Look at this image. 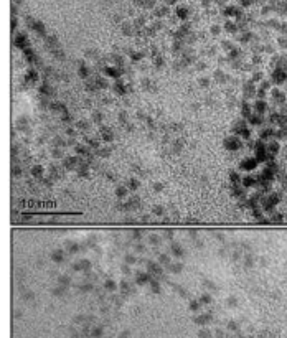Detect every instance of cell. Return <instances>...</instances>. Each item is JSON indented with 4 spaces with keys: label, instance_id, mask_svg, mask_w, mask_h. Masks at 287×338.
<instances>
[{
    "label": "cell",
    "instance_id": "1",
    "mask_svg": "<svg viewBox=\"0 0 287 338\" xmlns=\"http://www.w3.org/2000/svg\"><path fill=\"white\" fill-rule=\"evenodd\" d=\"M257 163H259V162L256 160V158H253V157H248V158H244V160H243V162H241V163H239V170H244V172H251V170H256Z\"/></svg>",
    "mask_w": 287,
    "mask_h": 338
},
{
    "label": "cell",
    "instance_id": "2",
    "mask_svg": "<svg viewBox=\"0 0 287 338\" xmlns=\"http://www.w3.org/2000/svg\"><path fill=\"white\" fill-rule=\"evenodd\" d=\"M241 147V139L239 135H231L225 140V149L226 150H238Z\"/></svg>",
    "mask_w": 287,
    "mask_h": 338
},
{
    "label": "cell",
    "instance_id": "3",
    "mask_svg": "<svg viewBox=\"0 0 287 338\" xmlns=\"http://www.w3.org/2000/svg\"><path fill=\"white\" fill-rule=\"evenodd\" d=\"M163 266H160L159 262H147V272L150 274V276H162V272H163V269H162Z\"/></svg>",
    "mask_w": 287,
    "mask_h": 338
},
{
    "label": "cell",
    "instance_id": "4",
    "mask_svg": "<svg viewBox=\"0 0 287 338\" xmlns=\"http://www.w3.org/2000/svg\"><path fill=\"white\" fill-rule=\"evenodd\" d=\"M102 73H104V76H106V78H112V79H119V78H121V71H119V69H115V66H104Z\"/></svg>",
    "mask_w": 287,
    "mask_h": 338
},
{
    "label": "cell",
    "instance_id": "5",
    "mask_svg": "<svg viewBox=\"0 0 287 338\" xmlns=\"http://www.w3.org/2000/svg\"><path fill=\"white\" fill-rule=\"evenodd\" d=\"M152 282V276L149 272H139L137 277H135V284L137 286H145V284Z\"/></svg>",
    "mask_w": 287,
    "mask_h": 338
},
{
    "label": "cell",
    "instance_id": "6",
    "mask_svg": "<svg viewBox=\"0 0 287 338\" xmlns=\"http://www.w3.org/2000/svg\"><path fill=\"white\" fill-rule=\"evenodd\" d=\"M50 259L53 261V262H56V264L63 262V259H65V251H63V249H56V251H53L50 254Z\"/></svg>",
    "mask_w": 287,
    "mask_h": 338
},
{
    "label": "cell",
    "instance_id": "7",
    "mask_svg": "<svg viewBox=\"0 0 287 338\" xmlns=\"http://www.w3.org/2000/svg\"><path fill=\"white\" fill-rule=\"evenodd\" d=\"M101 137H102V142H112L114 140V134L111 132V129H101Z\"/></svg>",
    "mask_w": 287,
    "mask_h": 338
},
{
    "label": "cell",
    "instance_id": "8",
    "mask_svg": "<svg viewBox=\"0 0 287 338\" xmlns=\"http://www.w3.org/2000/svg\"><path fill=\"white\" fill-rule=\"evenodd\" d=\"M115 196H117L119 200H124L129 196V188L127 186H117L115 188Z\"/></svg>",
    "mask_w": 287,
    "mask_h": 338
},
{
    "label": "cell",
    "instance_id": "9",
    "mask_svg": "<svg viewBox=\"0 0 287 338\" xmlns=\"http://www.w3.org/2000/svg\"><path fill=\"white\" fill-rule=\"evenodd\" d=\"M63 165H65L66 168H76V165H78V155H76V157H68V158H65Z\"/></svg>",
    "mask_w": 287,
    "mask_h": 338
},
{
    "label": "cell",
    "instance_id": "10",
    "mask_svg": "<svg viewBox=\"0 0 287 338\" xmlns=\"http://www.w3.org/2000/svg\"><path fill=\"white\" fill-rule=\"evenodd\" d=\"M285 76H287V74H285V71H284V69H276V71H274V74H272V79H274L276 83H282Z\"/></svg>",
    "mask_w": 287,
    "mask_h": 338
},
{
    "label": "cell",
    "instance_id": "11",
    "mask_svg": "<svg viewBox=\"0 0 287 338\" xmlns=\"http://www.w3.org/2000/svg\"><path fill=\"white\" fill-rule=\"evenodd\" d=\"M266 149H267L269 157H271L272 153H277L279 152V144L276 142V140H272V142H269V145H266Z\"/></svg>",
    "mask_w": 287,
    "mask_h": 338
},
{
    "label": "cell",
    "instance_id": "12",
    "mask_svg": "<svg viewBox=\"0 0 287 338\" xmlns=\"http://www.w3.org/2000/svg\"><path fill=\"white\" fill-rule=\"evenodd\" d=\"M89 266H91V264H89V261L83 259V261H79L78 264H74L73 267H74L76 270H87V269H89Z\"/></svg>",
    "mask_w": 287,
    "mask_h": 338
},
{
    "label": "cell",
    "instance_id": "13",
    "mask_svg": "<svg viewBox=\"0 0 287 338\" xmlns=\"http://www.w3.org/2000/svg\"><path fill=\"white\" fill-rule=\"evenodd\" d=\"M170 254L175 256V257H181L183 251H181V248L177 244V242H173V244H172V249H170Z\"/></svg>",
    "mask_w": 287,
    "mask_h": 338
},
{
    "label": "cell",
    "instance_id": "14",
    "mask_svg": "<svg viewBox=\"0 0 287 338\" xmlns=\"http://www.w3.org/2000/svg\"><path fill=\"white\" fill-rule=\"evenodd\" d=\"M78 76H79V78H83V79L89 78V68H87V66H84V65H81V66L78 68Z\"/></svg>",
    "mask_w": 287,
    "mask_h": 338
},
{
    "label": "cell",
    "instance_id": "15",
    "mask_svg": "<svg viewBox=\"0 0 287 338\" xmlns=\"http://www.w3.org/2000/svg\"><path fill=\"white\" fill-rule=\"evenodd\" d=\"M31 175H33L35 178H41L43 177V167H41V165H35V167L31 168Z\"/></svg>",
    "mask_w": 287,
    "mask_h": 338
},
{
    "label": "cell",
    "instance_id": "16",
    "mask_svg": "<svg viewBox=\"0 0 287 338\" xmlns=\"http://www.w3.org/2000/svg\"><path fill=\"white\" fill-rule=\"evenodd\" d=\"M248 121H249L253 125H259L262 122V115L261 114H253V115H249V117H248Z\"/></svg>",
    "mask_w": 287,
    "mask_h": 338
},
{
    "label": "cell",
    "instance_id": "17",
    "mask_svg": "<svg viewBox=\"0 0 287 338\" xmlns=\"http://www.w3.org/2000/svg\"><path fill=\"white\" fill-rule=\"evenodd\" d=\"M157 262H159L160 266H167V267H169V264H170V256H169V254H160L159 259H157Z\"/></svg>",
    "mask_w": 287,
    "mask_h": 338
},
{
    "label": "cell",
    "instance_id": "18",
    "mask_svg": "<svg viewBox=\"0 0 287 338\" xmlns=\"http://www.w3.org/2000/svg\"><path fill=\"white\" fill-rule=\"evenodd\" d=\"M114 93H117V94H125V87H124V84L121 83V81H115V84H114Z\"/></svg>",
    "mask_w": 287,
    "mask_h": 338
},
{
    "label": "cell",
    "instance_id": "19",
    "mask_svg": "<svg viewBox=\"0 0 287 338\" xmlns=\"http://www.w3.org/2000/svg\"><path fill=\"white\" fill-rule=\"evenodd\" d=\"M125 186H127L129 190H132V191H135V190H137L140 185H139V180H137V178H131V180L127 182V185H125Z\"/></svg>",
    "mask_w": 287,
    "mask_h": 338
},
{
    "label": "cell",
    "instance_id": "20",
    "mask_svg": "<svg viewBox=\"0 0 287 338\" xmlns=\"http://www.w3.org/2000/svg\"><path fill=\"white\" fill-rule=\"evenodd\" d=\"M254 109H256L257 114H262V112L266 111V101H256V104H254Z\"/></svg>",
    "mask_w": 287,
    "mask_h": 338
},
{
    "label": "cell",
    "instance_id": "21",
    "mask_svg": "<svg viewBox=\"0 0 287 338\" xmlns=\"http://www.w3.org/2000/svg\"><path fill=\"white\" fill-rule=\"evenodd\" d=\"M169 270L170 272H180L181 270V262H170L169 264Z\"/></svg>",
    "mask_w": 287,
    "mask_h": 338
},
{
    "label": "cell",
    "instance_id": "22",
    "mask_svg": "<svg viewBox=\"0 0 287 338\" xmlns=\"http://www.w3.org/2000/svg\"><path fill=\"white\" fill-rule=\"evenodd\" d=\"M241 183H243V188L253 186V185H254V178H253V177H244V178H241Z\"/></svg>",
    "mask_w": 287,
    "mask_h": 338
},
{
    "label": "cell",
    "instance_id": "23",
    "mask_svg": "<svg viewBox=\"0 0 287 338\" xmlns=\"http://www.w3.org/2000/svg\"><path fill=\"white\" fill-rule=\"evenodd\" d=\"M104 289H106V290H109V292H112V290L117 289V284H115L114 280H106V282H104Z\"/></svg>",
    "mask_w": 287,
    "mask_h": 338
},
{
    "label": "cell",
    "instance_id": "24",
    "mask_svg": "<svg viewBox=\"0 0 287 338\" xmlns=\"http://www.w3.org/2000/svg\"><path fill=\"white\" fill-rule=\"evenodd\" d=\"M17 46H20V48H23V46H27V36L25 35H18V38H17Z\"/></svg>",
    "mask_w": 287,
    "mask_h": 338
},
{
    "label": "cell",
    "instance_id": "25",
    "mask_svg": "<svg viewBox=\"0 0 287 338\" xmlns=\"http://www.w3.org/2000/svg\"><path fill=\"white\" fill-rule=\"evenodd\" d=\"M58 282L61 284L63 287H68L69 286V282H71V279H69L68 276H59V279H58Z\"/></svg>",
    "mask_w": 287,
    "mask_h": 338
},
{
    "label": "cell",
    "instance_id": "26",
    "mask_svg": "<svg viewBox=\"0 0 287 338\" xmlns=\"http://www.w3.org/2000/svg\"><path fill=\"white\" fill-rule=\"evenodd\" d=\"M27 79L28 81H38V73L35 71V69H30V71L27 73Z\"/></svg>",
    "mask_w": 287,
    "mask_h": 338
},
{
    "label": "cell",
    "instance_id": "27",
    "mask_svg": "<svg viewBox=\"0 0 287 338\" xmlns=\"http://www.w3.org/2000/svg\"><path fill=\"white\" fill-rule=\"evenodd\" d=\"M40 93L43 94V96H50V93H51V87L48 86V84H43V86H40Z\"/></svg>",
    "mask_w": 287,
    "mask_h": 338
},
{
    "label": "cell",
    "instance_id": "28",
    "mask_svg": "<svg viewBox=\"0 0 287 338\" xmlns=\"http://www.w3.org/2000/svg\"><path fill=\"white\" fill-rule=\"evenodd\" d=\"M150 286H152V292H155V294H160V292H162L160 284L157 282V280H152V282H150Z\"/></svg>",
    "mask_w": 287,
    "mask_h": 338
},
{
    "label": "cell",
    "instance_id": "29",
    "mask_svg": "<svg viewBox=\"0 0 287 338\" xmlns=\"http://www.w3.org/2000/svg\"><path fill=\"white\" fill-rule=\"evenodd\" d=\"M177 15L180 17V18H187V15H188L187 8H185V7H178V8H177Z\"/></svg>",
    "mask_w": 287,
    "mask_h": 338
},
{
    "label": "cell",
    "instance_id": "30",
    "mask_svg": "<svg viewBox=\"0 0 287 338\" xmlns=\"http://www.w3.org/2000/svg\"><path fill=\"white\" fill-rule=\"evenodd\" d=\"M93 119H94V122H97V124H99V122L102 121V114H101L99 111H96V112L93 114Z\"/></svg>",
    "mask_w": 287,
    "mask_h": 338
},
{
    "label": "cell",
    "instance_id": "31",
    "mask_svg": "<svg viewBox=\"0 0 287 338\" xmlns=\"http://www.w3.org/2000/svg\"><path fill=\"white\" fill-rule=\"evenodd\" d=\"M68 248H69V252H78V251H79V246L74 244V242H69Z\"/></svg>",
    "mask_w": 287,
    "mask_h": 338
},
{
    "label": "cell",
    "instance_id": "32",
    "mask_svg": "<svg viewBox=\"0 0 287 338\" xmlns=\"http://www.w3.org/2000/svg\"><path fill=\"white\" fill-rule=\"evenodd\" d=\"M78 173H79V177H87V175H89V170H87V167H81Z\"/></svg>",
    "mask_w": 287,
    "mask_h": 338
},
{
    "label": "cell",
    "instance_id": "33",
    "mask_svg": "<svg viewBox=\"0 0 287 338\" xmlns=\"http://www.w3.org/2000/svg\"><path fill=\"white\" fill-rule=\"evenodd\" d=\"M109 153H111V149H102V147L97 149V155H109Z\"/></svg>",
    "mask_w": 287,
    "mask_h": 338
},
{
    "label": "cell",
    "instance_id": "34",
    "mask_svg": "<svg viewBox=\"0 0 287 338\" xmlns=\"http://www.w3.org/2000/svg\"><path fill=\"white\" fill-rule=\"evenodd\" d=\"M134 262H135V256H132V254L125 256V264H134Z\"/></svg>",
    "mask_w": 287,
    "mask_h": 338
},
{
    "label": "cell",
    "instance_id": "35",
    "mask_svg": "<svg viewBox=\"0 0 287 338\" xmlns=\"http://www.w3.org/2000/svg\"><path fill=\"white\" fill-rule=\"evenodd\" d=\"M153 214H157V216H162V214H163V208H162V206H155V208H153Z\"/></svg>",
    "mask_w": 287,
    "mask_h": 338
},
{
    "label": "cell",
    "instance_id": "36",
    "mask_svg": "<svg viewBox=\"0 0 287 338\" xmlns=\"http://www.w3.org/2000/svg\"><path fill=\"white\" fill-rule=\"evenodd\" d=\"M150 244H160V239L157 238L155 234H152L150 236Z\"/></svg>",
    "mask_w": 287,
    "mask_h": 338
},
{
    "label": "cell",
    "instance_id": "37",
    "mask_svg": "<svg viewBox=\"0 0 287 338\" xmlns=\"http://www.w3.org/2000/svg\"><path fill=\"white\" fill-rule=\"evenodd\" d=\"M65 289H66V287H61V286L56 287V290H53V295H61L63 292H65Z\"/></svg>",
    "mask_w": 287,
    "mask_h": 338
},
{
    "label": "cell",
    "instance_id": "38",
    "mask_svg": "<svg viewBox=\"0 0 287 338\" xmlns=\"http://www.w3.org/2000/svg\"><path fill=\"white\" fill-rule=\"evenodd\" d=\"M144 251H145V246L144 244H140V242L135 244V252H144Z\"/></svg>",
    "mask_w": 287,
    "mask_h": 338
},
{
    "label": "cell",
    "instance_id": "39",
    "mask_svg": "<svg viewBox=\"0 0 287 338\" xmlns=\"http://www.w3.org/2000/svg\"><path fill=\"white\" fill-rule=\"evenodd\" d=\"M198 307H200V304H198V302H195V300L190 304V308H191V310H198Z\"/></svg>",
    "mask_w": 287,
    "mask_h": 338
},
{
    "label": "cell",
    "instance_id": "40",
    "mask_svg": "<svg viewBox=\"0 0 287 338\" xmlns=\"http://www.w3.org/2000/svg\"><path fill=\"white\" fill-rule=\"evenodd\" d=\"M66 134H68L69 137H73V135H74V129H73V127H68V129H66Z\"/></svg>",
    "mask_w": 287,
    "mask_h": 338
},
{
    "label": "cell",
    "instance_id": "41",
    "mask_svg": "<svg viewBox=\"0 0 287 338\" xmlns=\"http://www.w3.org/2000/svg\"><path fill=\"white\" fill-rule=\"evenodd\" d=\"M53 155L56 157V158H61L63 153H61V150H58V149H56V150H53Z\"/></svg>",
    "mask_w": 287,
    "mask_h": 338
},
{
    "label": "cell",
    "instance_id": "42",
    "mask_svg": "<svg viewBox=\"0 0 287 338\" xmlns=\"http://www.w3.org/2000/svg\"><path fill=\"white\" fill-rule=\"evenodd\" d=\"M162 188H163V185H162V183H155V185H153V190H157V191H160Z\"/></svg>",
    "mask_w": 287,
    "mask_h": 338
},
{
    "label": "cell",
    "instance_id": "43",
    "mask_svg": "<svg viewBox=\"0 0 287 338\" xmlns=\"http://www.w3.org/2000/svg\"><path fill=\"white\" fill-rule=\"evenodd\" d=\"M201 300H203V304H208V302L211 300V297H210V295H205V297H203Z\"/></svg>",
    "mask_w": 287,
    "mask_h": 338
},
{
    "label": "cell",
    "instance_id": "44",
    "mask_svg": "<svg viewBox=\"0 0 287 338\" xmlns=\"http://www.w3.org/2000/svg\"><path fill=\"white\" fill-rule=\"evenodd\" d=\"M121 122H125V112H121V117H119Z\"/></svg>",
    "mask_w": 287,
    "mask_h": 338
},
{
    "label": "cell",
    "instance_id": "45",
    "mask_svg": "<svg viewBox=\"0 0 287 338\" xmlns=\"http://www.w3.org/2000/svg\"><path fill=\"white\" fill-rule=\"evenodd\" d=\"M13 175H20V168H18V167L13 168Z\"/></svg>",
    "mask_w": 287,
    "mask_h": 338
}]
</instances>
